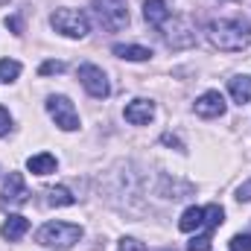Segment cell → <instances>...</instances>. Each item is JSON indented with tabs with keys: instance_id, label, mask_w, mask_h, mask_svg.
<instances>
[{
	"instance_id": "obj_18",
	"label": "cell",
	"mask_w": 251,
	"mask_h": 251,
	"mask_svg": "<svg viewBox=\"0 0 251 251\" xmlns=\"http://www.w3.org/2000/svg\"><path fill=\"white\" fill-rule=\"evenodd\" d=\"M21 76V62H15V59H0V82H15Z\"/></svg>"
},
{
	"instance_id": "obj_15",
	"label": "cell",
	"mask_w": 251,
	"mask_h": 251,
	"mask_svg": "<svg viewBox=\"0 0 251 251\" xmlns=\"http://www.w3.org/2000/svg\"><path fill=\"white\" fill-rule=\"evenodd\" d=\"M228 94L237 105H246L251 102V76H234L228 82Z\"/></svg>"
},
{
	"instance_id": "obj_6",
	"label": "cell",
	"mask_w": 251,
	"mask_h": 251,
	"mask_svg": "<svg viewBox=\"0 0 251 251\" xmlns=\"http://www.w3.org/2000/svg\"><path fill=\"white\" fill-rule=\"evenodd\" d=\"M79 82H82V88H85L94 100H105V97L111 94L108 76H105V70L97 67V64H82V67H79Z\"/></svg>"
},
{
	"instance_id": "obj_24",
	"label": "cell",
	"mask_w": 251,
	"mask_h": 251,
	"mask_svg": "<svg viewBox=\"0 0 251 251\" xmlns=\"http://www.w3.org/2000/svg\"><path fill=\"white\" fill-rule=\"evenodd\" d=\"M237 201H251V178H246V181L237 187Z\"/></svg>"
},
{
	"instance_id": "obj_12",
	"label": "cell",
	"mask_w": 251,
	"mask_h": 251,
	"mask_svg": "<svg viewBox=\"0 0 251 251\" xmlns=\"http://www.w3.org/2000/svg\"><path fill=\"white\" fill-rule=\"evenodd\" d=\"M178 228H181L184 234H193V231H199V228H207V210H204V207H187V210L181 213V219H178Z\"/></svg>"
},
{
	"instance_id": "obj_23",
	"label": "cell",
	"mask_w": 251,
	"mask_h": 251,
	"mask_svg": "<svg viewBox=\"0 0 251 251\" xmlns=\"http://www.w3.org/2000/svg\"><path fill=\"white\" fill-rule=\"evenodd\" d=\"M9 131H12V114L0 105V137H6Z\"/></svg>"
},
{
	"instance_id": "obj_5",
	"label": "cell",
	"mask_w": 251,
	"mask_h": 251,
	"mask_svg": "<svg viewBox=\"0 0 251 251\" xmlns=\"http://www.w3.org/2000/svg\"><path fill=\"white\" fill-rule=\"evenodd\" d=\"M47 114L56 120V126H59L62 131H76V128H79V114H76L73 102H70L67 97H62V94L47 97Z\"/></svg>"
},
{
	"instance_id": "obj_19",
	"label": "cell",
	"mask_w": 251,
	"mask_h": 251,
	"mask_svg": "<svg viewBox=\"0 0 251 251\" xmlns=\"http://www.w3.org/2000/svg\"><path fill=\"white\" fill-rule=\"evenodd\" d=\"M210 237H213V231H207V228H204L201 234H196V237L187 243V251H210V243H213Z\"/></svg>"
},
{
	"instance_id": "obj_14",
	"label": "cell",
	"mask_w": 251,
	"mask_h": 251,
	"mask_svg": "<svg viewBox=\"0 0 251 251\" xmlns=\"http://www.w3.org/2000/svg\"><path fill=\"white\" fill-rule=\"evenodd\" d=\"M111 53L117 59H126V62H149L152 59V50L149 47H140V44H114Z\"/></svg>"
},
{
	"instance_id": "obj_25",
	"label": "cell",
	"mask_w": 251,
	"mask_h": 251,
	"mask_svg": "<svg viewBox=\"0 0 251 251\" xmlns=\"http://www.w3.org/2000/svg\"><path fill=\"white\" fill-rule=\"evenodd\" d=\"M6 26H9L15 35H21V32H24V26H21V18H15V15H12V18H6Z\"/></svg>"
},
{
	"instance_id": "obj_20",
	"label": "cell",
	"mask_w": 251,
	"mask_h": 251,
	"mask_svg": "<svg viewBox=\"0 0 251 251\" xmlns=\"http://www.w3.org/2000/svg\"><path fill=\"white\" fill-rule=\"evenodd\" d=\"M228 249L231 251H251V234H237V237H231Z\"/></svg>"
},
{
	"instance_id": "obj_3",
	"label": "cell",
	"mask_w": 251,
	"mask_h": 251,
	"mask_svg": "<svg viewBox=\"0 0 251 251\" xmlns=\"http://www.w3.org/2000/svg\"><path fill=\"white\" fill-rule=\"evenodd\" d=\"M50 26L64 38H85L91 32V21L82 9H56L50 15Z\"/></svg>"
},
{
	"instance_id": "obj_8",
	"label": "cell",
	"mask_w": 251,
	"mask_h": 251,
	"mask_svg": "<svg viewBox=\"0 0 251 251\" xmlns=\"http://www.w3.org/2000/svg\"><path fill=\"white\" fill-rule=\"evenodd\" d=\"M29 201V190L21 173H9L3 181V193H0V207H21Z\"/></svg>"
},
{
	"instance_id": "obj_26",
	"label": "cell",
	"mask_w": 251,
	"mask_h": 251,
	"mask_svg": "<svg viewBox=\"0 0 251 251\" xmlns=\"http://www.w3.org/2000/svg\"><path fill=\"white\" fill-rule=\"evenodd\" d=\"M164 251H176V249H164Z\"/></svg>"
},
{
	"instance_id": "obj_13",
	"label": "cell",
	"mask_w": 251,
	"mask_h": 251,
	"mask_svg": "<svg viewBox=\"0 0 251 251\" xmlns=\"http://www.w3.org/2000/svg\"><path fill=\"white\" fill-rule=\"evenodd\" d=\"M143 18H146V24H152V26H164V24L170 21L167 0H146V3H143Z\"/></svg>"
},
{
	"instance_id": "obj_21",
	"label": "cell",
	"mask_w": 251,
	"mask_h": 251,
	"mask_svg": "<svg viewBox=\"0 0 251 251\" xmlns=\"http://www.w3.org/2000/svg\"><path fill=\"white\" fill-rule=\"evenodd\" d=\"M120 251H146V246L140 240H134V237H123L120 240Z\"/></svg>"
},
{
	"instance_id": "obj_7",
	"label": "cell",
	"mask_w": 251,
	"mask_h": 251,
	"mask_svg": "<svg viewBox=\"0 0 251 251\" xmlns=\"http://www.w3.org/2000/svg\"><path fill=\"white\" fill-rule=\"evenodd\" d=\"M164 44L170 50H187V47H193L196 44V26H193V21L190 18H176L173 26L164 32Z\"/></svg>"
},
{
	"instance_id": "obj_22",
	"label": "cell",
	"mask_w": 251,
	"mask_h": 251,
	"mask_svg": "<svg viewBox=\"0 0 251 251\" xmlns=\"http://www.w3.org/2000/svg\"><path fill=\"white\" fill-rule=\"evenodd\" d=\"M62 70H64V62H44L38 67L41 76H53V73H62Z\"/></svg>"
},
{
	"instance_id": "obj_1",
	"label": "cell",
	"mask_w": 251,
	"mask_h": 251,
	"mask_svg": "<svg viewBox=\"0 0 251 251\" xmlns=\"http://www.w3.org/2000/svg\"><path fill=\"white\" fill-rule=\"evenodd\" d=\"M207 41L222 53H240L251 44V24L246 18H222L207 24Z\"/></svg>"
},
{
	"instance_id": "obj_2",
	"label": "cell",
	"mask_w": 251,
	"mask_h": 251,
	"mask_svg": "<svg viewBox=\"0 0 251 251\" xmlns=\"http://www.w3.org/2000/svg\"><path fill=\"white\" fill-rule=\"evenodd\" d=\"M82 240V228L73 225V222H47L41 231H38V243L47 246V249H73L76 243Z\"/></svg>"
},
{
	"instance_id": "obj_9",
	"label": "cell",
	"mask_w": 251,
	"mask_h": 251,
	"mask_svg": "<svg viewBox=\"0 0 251 251\" xmlns=\"http://www.w3.org/2000/svg\"><path fill=\"white\" fill-rule=\"evenodd\" d=\"M196 114L199 117H204V120H213V117H222L225 114V108H228V102H225V97L219 94V91H204L199 100H196Z\"/></svg>"
},
{
	"instance_id": "obj_17",
	"label": "cell",
	"mask_w": 251,
	"mask_h": 251,
	"mask_svg": "<svg viewBox=\"0 0 251 251\" xmlns=\"http://www.w3.org/2000/svg\"><path fill=\"white\" fill-rule=\"evenodd\" d=\"M47 201H50L53 207H70V204H76L73 193L67 187H50L47 190Z\"/></svg>"
},
{
	"instance_id": "obj_16",
	"label": "cell",
	"mask_w": 251,
	"mask_h": 251,
	"mask_svg": "<svg viewBox=\"0 0 251 251\" xmlns=\"http://www.w3.org/2000/svg\"><path fill=\"white\" fill-rule=\"evenodd\" d=\"M56 158L50 155V152H38V155H32L29 161H26V170L32 173V176H50V173H56Z\"/></svg>"
},
{
	"instance_id": "obj_11",
	"label": "cell",
	"mask_w": 251,
	"mask_h": 251,
	"mask_svg": "<svg viewBox=\"0 0 251 251\" xmlns=\"http://www.w3.org/2000/svg\"><path fill=\"white\" fill-rule=\"evenodd\" d=\"M26 231H29V219H26V216H21V213H15V216H9V219L3 222L0 237H3V240H9V243H18L21 237H26Z\"/></svg>"
},
{
	"instance_id": "obj_4",
	"label": "cell",
	"mask_w": 251,
	"mask_h": 251,
	"mask_svg": "<svg viewBox=\"0 0 251 251\" xmlns=\"http://www.w3.org/2000/svg\"><path fill=\"white\" fill-rule=\"evenodd\" d=\"M94 15L105 32H120L128 26L126 0H94Z\"/></svg>"
},
{
	"instance_id": "obj_10",
	"label": "cell",
	"mask_w": 251,
	"mask_h": 251,
	"mask_svg": "<svg viewBox=\"0 0 251 251\" xmlns=\"http://www.w3.org/2000/svg\"><path fill=\"white\" fill-rule=\"evenodd\" d=\"M123 117H126V123H131V126H146V123H152V117H155V102H152V100H143V97H137V100H131V102L126 105Z\"/></svg>"
}]
</instances>
